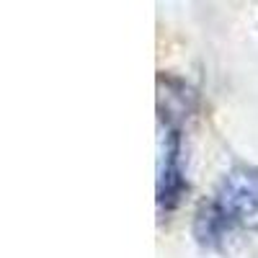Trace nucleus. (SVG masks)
I'll return each instance as SVG.
<instances>
[{
	"instance_id": "nucleus-1",
	"label": "nucleus",
	"mask_w": 258,
	"mask_h": 258,
	"mask_svg": "<svg viewBox=\"0 0 258 258\" xmlns=\"http://www.w3.org/2000/svg\"><path fill=\"white\" fill-rule=\"evenodd\" d=\"M253 220H258V168L240 165L225 176L214 204L202 209L197 238L212 245L222 240L230 227L248 225Z\"/></svg>"
},
{
	"instance_id": "nucleus-2",
	"label": "nucleus",
	"mask_w": 258,
	"mask_h": 258,
	"mask_svg": "<svg viewBox=\"0 0 258 258\" xmlns=\"http://www.w3.org/2000/svg\"><path fill=\"white\" fill-rule=\"evenodd\" d=\"M178 135L168 132L160 135V168H158V202L170 204L176 202V194L181 191V176H178Z\"/></svg>"
}]
</instances>
